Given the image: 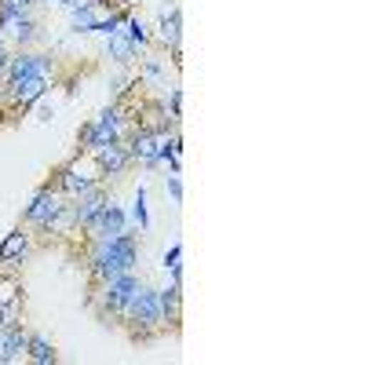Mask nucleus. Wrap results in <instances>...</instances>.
I'll return each instance as SVG.
<instances>
[{"mask_svg":"<svg viewBox=\"0 0 365 365\" xmlns=\"http://www.w3.org/2000/svg\"><path fill=\"white\" fill-rule=\"evenodd\" d=\"M135 132V110L117 99L110 106H103L99 117H91L81 125L77 132V154H96V150L110 146V143H125L128 135Z\"/></svg>","mask_w":365,"mask_h":365,"instance_id":"nucleus-2","label":"nucleus"},{"mask_svg":"<svg viewBox=\"0 0 365 365\" xmlns=\"http://www.w3.org/2000/svg\"><path fill=\"white\" fill-rule=\"evenodd\" d=\"M120 329H128L132 344H150L154 336L165 332V314H161V289L139 282V289L132 292V299L125 303V311L117 318Z\"/></svg>","mask_w":365,"mask_h":365,"instance_id":"nucleus-3","label":"nucleus"},{"mask_svg":"<svg viewBox=\"0 0 365 365\" xmlns=\"http://www.w3.org/2000/svg\"><path fill=\"white\" fill-rule=\"evenodd\" d=\"M34 4H37V0H0V19H4V22L26 19V15H34Z\"/></svg>","mask_w":365,"mask_h":365,"instance_id":"nucleus-24","label":"nucleus"},{"mask_svg":"<svg viewBox=\"0 0 365 365\" xmlns=\"http://www.w3.org/2000/svg\"><path fill=\"white\" fill-rule=\"evenodd\" d=\"M0 44H4V19H0Z\"/></svg>","mask_w":365,"mask_h":365,"instance_id":"nucleus-34","label":"nucleus"},{"mask_svg":"<svg viewBox=\"0 0 365 365\" xmlns=\"http://www.w3.org/2000/svg\"><path fill=\"white\" fill-rule=\"evenodd\" d=\"M66 205V197L58 194L55 187H51V179L44 182V187H37L34 190V197H29V205L22 208V227H29L34 234H48V227H51V220H55V212Z\"/></svg>","mask_w":365,"mask_h":365,"instance_id":"nucleus-6","label":"nucleus"},{"mask_svg":"<svg viewBox=\"0 0 365 365\" xmlns=\"http://www.w3.org/2000/svg\"><path fill=\"white\" fill-rule=\"evenodd\" d=\"M55 4H63V8H73V0H55Z\"/></svg>","mask_w":365,"mask_h":365,"instance_id":"nucleus-33","label":"nucleus"},{"mask_svg":"<svg viewBox=\"0 0 365 365\" xmlns=\"http://www.w3.org/2000/svg\"><path fill=\"white\" fill-rule=\"evenodd\" d=\"M26 347H29V329H26L22 322L0 329V365L22 361V358H26Z\"/></svg>","mask_w":365,"mask_h":365,"instance_id":"nucleus-14","label":"nucleus"},{"mask_svg":"<svg viewBox=\"0 0 365 365\" xmlns=\"http://www.w3.org/2000/svg\"><path fill=\"white\" fill-rule=\"evenodd\" d=\"M8 58H11V48L0 44V77H4V70H8Z\"/></svg>","mask_w":365,"mask_h":365,"instance_id":"nucleus-32","label":"nucleus"},{"mask_svg":"<svg viewBox=\"0 0 365 365\" xmlns=\"http://www.w3.org/2000/svg\"><path fill=\"white\" fill-rule=\"evenodd\" d=\"M51 88V77H34V81H19L11 88H4V103L11 113H26L34 103H41Z\"/></svg>","mask_w":365,"mask_h":365,"instance_id":"nucleus-10","label":"nucleus"},{"mask_svg":"<svg viewBox=\"0 0 365 365\" xmlns=\"http://www.w3.org/2000/svg\"><path fill=\"white\" fill-rule=\"evenodd\" d=\"M179 259H182V241H172L168 252H165V263H161V267L172 274V278H179V282H182V263H179Z\"/></svg>","mask_w":365,"mask_h":365,"instance_id":"nucleus-27","label":"nucleus"},{"mask_svg":"<svg viewBox=\"0 0 365 365\" xmlns=\"http://www.w3.org/2000/svg\"><path fill=\"white\" fill-rule=\"evenodd\" d=\"M158 41H161L168 51H182V8H179V4H172V8L161 11Z\"/></svg>","mask_w":365,"mask_h":365,"instance_id":"nucleus-15","label":"nucleus"},{"mask_svg":"<svg viewBox=\"0 0 365 365\" xmlns=\"http://www.w3.org/2000/svg\"><path fill=\"white\" fill-rule=\"evenodd\" d=\"M125 15H128V8H113V11L99 15V22L91 26V34H99V37H113V34H120V26H125Z\"/></svg>","mask_w":365,"mask_h":365,"instance_id":"nucleus-23","label":"nucleus"},{"mask_svg":"<svg viewBox=\"0 0 365 365\" xmlns=\"http://www.w3.org/2000/svg\"><path fill=\"white\" fill-rule=\"evenodd\" d=\"M34 230L29 227H15L4 234V241H0V270H19L29 256H34Z\"/></svg>","mask_w":365,"mask_h":365,"instance_id":"nucleus-9","label":"nucleus"},{"mask_svg":"<svg viewBox=\"0 0 365 365\" xmlns=\"http://www.w3.org/2000/svg\"><path fill=\"white\" fill-rule=\"evenodd\" d=\"M161 161H168V172L172 175H182V135H179V128L168 132V139L161 146Z\"/></svg>","mask_w":365,"mask_h":365,"instance_id":"nucleus-22","label":"nucleus"},{"mask_svg":"<svg viewBox=\"0 0 365 365\" xmlns=\"http://www.w3.org/2000/svg\"><path fill=\"white\" fill-rule=\"evenodd\" d=\"M70 11H73V29H77V34H91V26L99 22V11L91 8V4H77Z\"/></svg>","mask_w":365,"mask_h":365,"instance_id":"nucleus-25","label":"nucleus"},{"mask_svg":"<svg viewBox=\"0 0 365 365\" xmlns=\"http://www.w3.org/2000/svg\"><path fill=\"white\" fill-rule=\"evenodd\" d=\"M120 34H125V37H128V41H132L139 51H143V48H150V41H154V34H150V26H146L139 15H132V11L125 15V26H120Z\"/></svg>","mask_w":365,"mask_h":365,"instance_id":"nucleus-21","label":"nucleus"},{"mask_svg":"<svg viewBox=\"0 0 365 365\" xmlns=\"http://www.w3.org/2000/svg\"><path fill=\"white\" fill-rule=\"evenodd\" d=\"M55 73V58L48 51H11L8 58V70H4V88L19 84V81H34V77H51Z\"/></svg>","mask_w":365,"mask_h":365,"instance_id":"nucleus-7","label":"nucleus"},{"mask_svg":"<svg viewBox=\"0 0 365 365\" xmlns=\"http://www.w3.org/2000/svg\"><path fill=\"white\" fill-rule=\"evenodd\" d=\"M161 73H165V70H161V63H158V58H146V63H143V70H139V84H143V81H146V84H154Z\"/></svg>","mask_w":365,"mask_h":365,"instance_id":"nucleus-29","label":"nucleus"},{"mask_svg":"<svg viewBox=\"0 0 365 365\" xmlns=\"http://www.w3.org/2000/svg\"><path fill=\"white\" fill-rule=\"evenodd\" d=\"M168 120L179 128V117H182V88H168Z\"/></svg>","mask_w":365,"mask_h":365,"instance_id":"nucleus-28","label":"nucleus"},{"mask_svg":"<svg viewBox=\"0 0 365 365\" xmlns=\"http://www.w3.org/2000/svg\"><path fill=\"white\" fill-rule=\"evenodd\" d=\"M106 201H110V187H106V179L103 182H96L88 194H81V197H73V216H77V237H81V230L84 227H91L96 223V216L106 208Z\"/></svg>","mask_w":365,"mask_h":365,"instance_id":"nucleus-13","label":"nucleus"},{"mask_svg":"<svg viewBox=\"0 0 365 365\" xmlns=\"http://www.w3.org/2000/svg\"><path fill=\"white\" fill-rule=\"evenodd\" d=\"M8 37H11V44L22 51V48H29L37 37H41V26H37V19L34 15H26V19H15V22H4V44H8Z\"/></svg>","mask_w":365,"mask_h":365,"instance_id":"nucleus-17","label":"nucleus"},{"mask_svg":"<svg viewBox=\"0 0 365 365\" xmlns=\"http://www.w3.org/2000/svg\"><path fill=\"white\" fill-rule=\"evenodd\" d=\"M120 230H128V212L117 201H106V208L96 216V223L81 230V241H103V237H113Z\"/></svg>","mask_w":365,"mask_h":365,"instance_id":"nucleus-11","label":"nucleus"},{"mask_svg":"<svg viewBox=\"0 0 365 365\" xmlns=\"http://www.w3.org/2000/svg\"><path fill=\"white\" fill-rule=\"evenodd\" d=\"M139 267V234L120 230L103 241H84V270H88V289H96L117 274H128Z\"/></svg>","mask_w":365,"mask_h":365,"instance_id":"nucleus-1","label":"nucleus"},{"mask_svg":"<svg viewBox=\"0 0 365 365\" xmlns=\"http://www.w3.org/2000/svg\"><path fill=\"white\" fill-rule=\"evenodd\" d=\"M168 197H172L175 205L182 201V179H179V175H168Z\"/></svg>","mask_w":365,"mask_h":365,"instance_id":"nucleus-30","label":"nucleus"},{"mask_svg":"<svg viewBox=\"0 0 365 365\" xmlns=\"http://www.w3.org/2000/svg\"><path fill=\"white\" fill-rule=\"evenodd\" d=\"M161 314H165V329L179 332V325H182V282L179 278H172L161 289Z\"/></svg>","mask_w":365,"mask_h":365,"instance_id":"nucleus-16","label":"nucleus"},{"mask_svg":"<svg viewBox=\"0 0 365 365\" xmlns=\"http://www.w3.org/2000/svg\"><path fill=\"white\" fill-rule=\"evenodd\" d=\"M168 132H150V128H135L125 143H128V154L132 165H139L143 172H154L161 165V146H165Z\"/></svg>","mask_w":365,"mask_h":365,"instance_id":"nucleus-8","label":"nucleus"},{"mask_svg":"<svg viewBox=\"0 0 365 365\" xmlns=\"http://www.w3.org/2000/svg\"><path fill=\"white\" fill-rule=\"evenodd\" d=\"M132 220L139 223V230H150V212H146V187L139 182L135 197H132Z\"/></svg>","mask_w":365,"mask_h":365,"instance_id":"nucleus-26","label":"nucleus"},{"mask_svg":"<svg viewBox=\"0 0 365 365\" xmlns=\"http://www.w3.org/2000/svg\"><path fill=\"white\" fill-rule=\"evenodd\" d=\"M51 237H77V216H73V201H66L63 208L55 212V220L48 227Z\"/></svg>","mask_w":365,"mask_h":365,"instance_id":"nucleus-20","label":"nucleus"},{"mask_svg":"<svg viewBox=\"0 0 365 365\" xmlns=\"http://www.w3.org/2000/svg\"><path fill=\"white\" fill-rule=\"evenodd\" d=\"M15 322H22V318H19V307H0V329L15 325Z\"/></svg>","mask_w":365,"mask_h":365,"instance_id":"nucleus-31","label":"nucleus"},{"mask_svg":"<svg viewBox=\"0 0 365 365\" xmlns=\"http://www.w3.org/2000/svg\"><path fill=\"white\" fill-rule=\"evenodd\" d=\"M139 282H143V278H139L135 270L117 274V278H110V282H103V285H96V289H88V307L99 314V322L117 325L120 311H125V303H128L132 292L139 289Z\"/></svg>","mask_w":365,"mask_h":365,"instance_id":"nucleus-4","label":"nucleus"},{"mask_svg":"<svg viewBox=\"0 0 365 365\" xmlns=\"http://www.w3.org/2000/svg\"><path fill=\"white\" fill-rule=\"evenodd\" d=\"M96 182H103V175H99V168H96V161H91V154H73L70 161H63L55 168V175H51V187L63 194L66 201H73V197H81V194H88Z\"/></svg>","mask_w":365,"mask_h":365,"instance_id":"nucleus-5","label":"nucleus"},{"mask_svg":"<svg viewBox=\"0 0 365 365\" xmlns=\"http://www.w3.org/2000/svg\"><path fill=\"white\" fill-rule=\"evenodd\" d=\"M26 361L34 365H55L58 361V351L48 336H41V332H29V347H26Z\"/></svg>","mask_w":365,"mask_h":365,"instance_id":"nucleus-18","label":"nucleus"},{"mask_svg":"<svg viewBox=\"0 0 365 365\" xmlns=\"http://www.w3.org/2000/svg\"><path fill=\"white\" fill-rule=\"evenodd\" d=\"M106 55L113 58L117 66H132L135 58H139V48L125 34H113V37H106Z\"/></svg>","mask_w":365,"mask_h":365,"instance_id":"nucleus-19","label":"nucleus"},{"mask_svg":"<svg viewBox=\"0 0 365 365\" xmlns=\"http://www.w3.org/2000/svg\"><path fill=\"white\" fill-rule=\"evenodd\" d=\"M91 161H96V168H99L103 179H120L128 168H135L132 165V154H128V143H110V146L96 150Z\"/></svg>","mask_w":365,"mask_h":365,"instance_id":"nucleus-12","label":"nucleus"}]
</instances>
